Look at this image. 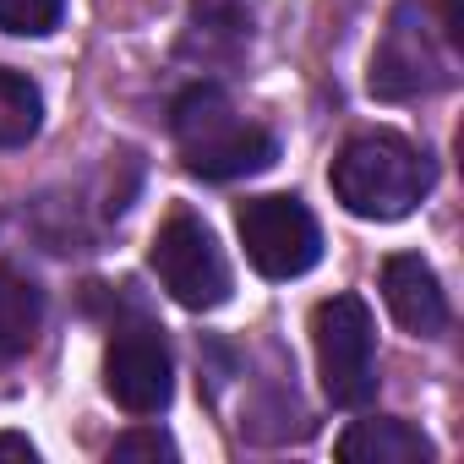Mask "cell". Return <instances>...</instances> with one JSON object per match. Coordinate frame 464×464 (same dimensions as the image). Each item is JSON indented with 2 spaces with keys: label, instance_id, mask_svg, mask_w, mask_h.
I'll list each match as a JSON object with an SVG mask.
<instances>
[{
  "label": "cell",
  "instance_id": "obj_6",
  "mask_svg": "<svg viewBox=\"0 0 464 464\" xmlns=\"http://www.w3.org/2000/svg\"><path fill=\"white\" fill-rule=\"evenodd\" d=\"M236 229H241L246 263L263 279H301L323 257V229H317L312 208L301 197H285V191L246 197L236 208Z\"/></svg>",
  "mask_w": 464,
  "mask_h": 464
},
{
  "label": "cell",
  "instance_id": "obj_10",
  "mask_svg": "<svg viewBox=\"0 0 464 464\" xmlns=\"http://www.w3.org/2000/svg\"><path fill=\"white\" fill-rule=\"evenodd\" d=\"M257 28V0H191V34L213 55H236Z\"/></svg>",
  "mask_w": 464,
  "mask_h": 464
},
{
  "label": "cell",
  "instance_id": "obj_15",
  "mask_svg": "<svg viewBox=\"0 0 464 464\" xmlns=\"http://www.w3.org/2000/svg\"><path fill=\"white\" fill-rule=\"evenodd\" d=\"M0 459H17V464H34V459H39V448H34L28 437H17V431H0Z\"/></svg>",
  "mask_w": 464,
  "mask_h": 464
},
{
  "label": "cell",
  "instance_id": "obj_4",
  "mask_svg": "<svg viewBox=\"0 0 464 464\" xmlns=\"http://www.w3.org/2000/svg\"><path fill=\"white\" fill-rule=\"evenodd\" d=\"M312 350L323 393L339 410H361L377 399V323L361 295H328L312 312Z\"/></svg>",
  "mask_w": 464,
  "mask_h": 464
},
{
  "label": "cell",
  "instance_id": "obj_3",
  "mask_svg": "<svg viewBox=\"0 0 464 464\" xmlns=\"http://www.w3.org/2000/svg\"><path fill=\"white\" fill-rule=\"evenodd\" d=\"M448 82H453V44L442 39L431 12L415 6V0L393 6L382 39L372 50V72H366L372 99L404 104V99H426V93H437Z\"/></svg>",
  "mask_w": 464,
  "mask_h": 464
},
{
  "label": "cell",
  "instance_id": "obj_7",
  "mask_svg": "<svg viewBox=\"0 0 464 464\" xmlns=\"http://www.w3.org/2000/svg\"><path fill=\"white\" fill-rule=\"evenodd\" d=\"M104 393L137 420L159 415L175 399V361H169V344L153 323L115 328V339L104 350Z\"/></svg>",
  "mask_w": 464,
  "mask_h": 464
},
{
  "label": "cell",
  "instance_id": "obj_1",
  "mask_svg": "<svg viewBox=\"0 0 464 464\" xmlns=\"http://www.w3.org/2000/svg\"><path fill=\"white\" fill-rule=\"evenodd\" d=\"M169 131H175L180 164L202 180H241L279 159L274 131L246 121L218 82H191L169 104Z\"/></svg>",
  "mask_w": 464,
  "mask_h": 464
},
{
  "label": "cell",
  "instance_id": "obj_13",
  "mask_svg": "<svg viewBox=\"0 0 464 464\" xmlns=\"http://www.w3.org/2000/svg\"><path fill=\"white\" fill-rule=\"evenodd\" d=\"M61 17H66V0H0V34H17V39H39L61 28Z\"/></svg>",
  "mask_w": 464,
  "mask_h": 464
},
{
  "label": "cell",
  "instance_id": "obj_8",
  "mask_svg": "<svg viewBox=\"0 0 464 464\" xmlns=\"http://www.w3.org/2000/svg\"><path fill=\"white\" fill-rule=\"evenodd\" d=\"M382 301H388L393 323L410 328L415 339H437L448 328V295H442L431 263L415 252H399L382 263Z\"/></svg>",
  "mask_w": 464,
  "mask_h": 464
},
{
  "label": "cell",
  "instance_id": "obj_9",
  "mask_svg": "<svg viewBox=\"0 0 464 464\" xmlns=\"http://www.w3.org/2000/svg\"><path fill=\"white\" fill-rule=\"evenodd\" d=\"M339 459L344 464H431L437 448L420 426H410L399 415H372L339 437Z\"/></svg>",
  "mask_w": 464,
  "mask_h": 464
},
{
  "label": "cell",
  "instance_id": "obj_12",
  "mask_svg": "<svg viewBox=\"0 0 464 464\" xmlns=\"http://www.w3.org/2000/svg\"><path fill=\"white\" fill-rule=\"evenodd\" d=\"M39 126H44V93L34 88V77L0 66V148L34 142Z\"/></svg>",
  "mask_w": 464,
  "mask_h": 464
},
{
  "label": "cell",
  "instance_id": "obj_2",
  "mask_svg": "<svg viewBox=\"0 0 464 464\" xmlns=\"http://www.w3.org/2000/svg\"><path fill=\"white\" fill-rule=\"evenodd\" d=\"M334 197L355 213V218H377L393 224L404 213H415L437 180V164L426 148L404 142L399 131H361L339 148L334 159Z\"/></svg>",
  "mask_w": 464,
  "mask_h": 464
},
{
  "label": "cell",
  "instance_id": "obj_11",
  "mask_svg": "<svg viewBox=\"0 0 464 464\" xmlns=\"http://www.w3.org/2000/svg\"><path fill=\"white\" fill-rule=\"evenodd\" d=\"M39 323H44V295L0 268V361L23 355L34 339H39Z\"/></svg>",
  "mask_w": 464,
  "mask_h": 464
},
{
  "label": "cell",
  "instance_id": "obj_5",
  "mask_svg": "<svg viewBox=\"0 0 464 464\" xmlns=\"http://www.w3.org/2000/svg\"><path fill=\"white\" fill-rule=\"evenodd\" d=\"M159 285L186 306V312H213L229 301V290H236V274H229V257L218 246V236L186 208H175L159 236H153V252H148Z\"/></svg>",
  "mask_w": 464,
  "mask_h": 464
},
{
  "label": "cell",
  "instance_id": "obj_14",
  "mask_svg": "<svg viewBox=\"0 0 464 464\" xmlns=\"http://www.w3.org/2000/svg\"><path fill=\"white\" fill-rule=\"evenodd\" d=\"M110 459H175V442H169L159 426H137V431L115 437Z\"/></svg>",
  "mask_w": 464,
  "mask_h": 464
}]
</instances>
